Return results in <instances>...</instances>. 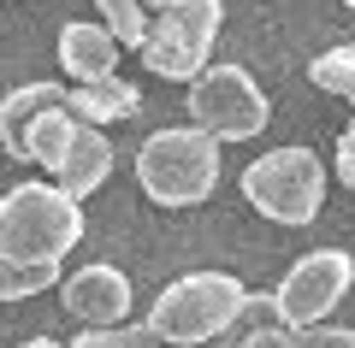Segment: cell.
Masks as SVG:
<instances>
[{
  "label": "cell",
  "instance_id": "cell-14",
  "mask_svg": "<svg viewBox=\"0 0 355 348\" xmlns=\"http://www.w3.org/2000/svg\"><path fill=\"white\" fill-rule=\"evenodd\" d=\"M48 284H60V266H24V260H12V254L0 248V301H24Z\"/></svg>",
  "mask_w": 355,
  "mask_h": 348
},
{
  "label": "cell",
  "instance_id": "cell-1",
  "mask_svg": "<svg viewBox=\"0 0 355 348\" xmlns=\"http://www.w3.org/2000/svg\"><path fill=\"white\" fill-rule=\"evenodd\" d=\"M83 237V207L60 183H18L0 195V248L24 266H60Z\"/></svg>",
  "mask_w": 355,
  "mask_h": 348
},
{
  "label": "cell",
  "instance_id": "cell-20",
  "mask_svg": "<svg viewBox=\"0 0 355 348\" xmlns=\"http://www.w3.org/2000/svg\"><path fill=\"white\" fill-rule=\"evenodd\" d=\"M18 348H60V342H48V336H36V342H18Z\"/></svg>",
  "mask_w": 355,
  "mask_h": 348
},
{
  "label": "cell",
  "instance_id": "cell-13",
  "mask_svg": "<svg viewBox=\"0 0 355 348\" xmlns=\"http://www.w3.org/2000/svg\"><path fill=\"white\" fill-rule=\"evenodd\" d=\"M237 348H355V331L349 324H266Z\"/></svg>",
  "mask_w": 355,
  "mask_h": 348
},
{
  "label": "cell",
  "instance_id": "cell-24",
  "mask_svg": "<svg viewBox=\"0 0 355 348\" xmlns=\"http://www.w3.org/2000/svg\"><path fill=\"white\" fill-rule=\"evenodd\" d=\"M202 348H214V342H202Z\"/></svg>",
  "mask_w": 355,
  "mask_h": 348
},
{
  "label": "cell",
  "instance_id": "cell-10",
  "mask_svg": "<svg viewBox=\"0 0 355 348\" xmlns=\"http://www.w3.org/2000/svg\"><path fill=\"white\" fill-rule=\"evenodd\" d=\"M119 42L107 24H65L60 30V65L71 71V83H95V77L119 71Z\"/></svg>",
  "mask_w": 355,
  "mask_h": 348
},
{
  "label": "cell",
  "instance_id": "cell-17",
  "mask_svg": "<svg viewBox=\"0 0 355 348\" xmlns=\"http://www.w3.org/2000/svg\"><path fill=\"white\" fill-rule=\"evenodd\" d=\"M71 348H166V342L148 331V324H125V331H113V324H95V331H83Z\"/></svg>",
  "mask_w": 355,
  "mask_h": 348
},
{
  "label": "cell",
  "instance_id": "cell-3",
  "mask_svg": "<svg viewBox=\"0 0 355 348\" xmlns=\"http://www.w3.org/2000/svg\"><path fill=\"white\" fill-rule=\"evenodd\" d=\"M137 183L160 207H196L219 189V142L196 125L154 130L137 148Z\"/></svg>",
  "mask_w": 355,
  "mask_h": 348
},
{
  "label": "cell",
  "instance_id": "cell-8",
  "mask_svg": "<svg viewBox=\"0 0 355 348\" xmlns=\"http://www.w3.org/2000/svg\"><path fill=\"white\" fill-rule=\"evenodd\" d=\"M60 301L71 319L83 324H125L130 313V277L119 266H77L71 277H60Z\"/></svg>",
  "mask_w": 355,
  "mask_h": 348
},
{
  "label": "cell",
  "instance_id": "cell-9",
  "mask_svg": "<svg viewBox=\"0 0 355 348\" xmlns=\"http://www.w3.org/2000/svg\"><path fill=\"white\" fill-rule=\"evenodd\" d=\"M53 183L65 189L71 201L95 195V189L107 183V172H113V142L101 136V125H89V118H71V130H65V148L53 154Z\"/></svg>",
  "mask_w": 355,
  "mask_h": 348
},
{
  "label": "cell",
  "instance_id": "cell-7",
  "mask_svg": "<svg viewBox=\"0 0 355 348\" xmlns=\"http://www.w3.org/2000/svg\"><path fill=\"white\" fill-rule=\"evenodd\" d=\"M349 284H355V260L343 248L302 254V260L284 272L279 295H272L279 301V324H320L343 295H349Z\"/></svg>",
  "mask_w": 355,
  "mask_h": 348
},
{
  "label": "cell",
  "instance_id": "cell-23",
  "mask_svg": "<svg viewBox=\"0 0 355 348\" xmlns=\"http://www.w3.org/2000/svg\"><path fill=\"white\" fill-rule=\"evenodd\" d=\"M343 6H349V12H355V0H343Z\"/></svg>",
  "mask_w": 355,
  "mask_h": 348
},
{
  "label": "cell",
  "instance_id": "cell-15",
  "mask_svg": "<svg viewBox=\"0 0 355 348\" xmlns=\"http://www.w3.org/2000/svg\"><path fill=\"white\" fill-rule=\"evenodd\" d=\"M308 77H314L326 95H343V100L355 107V42H343V48L320 53V59L308 65Z\"/></svg>",
  "mask_w": 355,
  "mask_h": 348
},
{
  "label": "cell",
  "instance_id": "cell-6",
  "mask_svg": "<svg viewBox=\"0 0 355 348\" xmlns=\"http://www.w3.org/2000/svg\"><path fill=\"white\" fill-rule=\"evenodd\" d=\"M190 118L196 130H207L214 142H249L266 130L272 107H266V89L254 83L243 65H202L190 77Z\"/></svg>",
  "mask_w": 355,
  "mask_h": 348
},
{
  "label": "cell",
  "instance_id": "cell-5",
  "mask_svg": "<svg viewBox=\"0 0 355 348\" xmlns=\"http://www.w3.org/2000/svg\"><path fill=\"white\" fill-rule=\"evenodd\" d=\"M219 24H225V6L219 0H172L148 18V36H142V65L154 77H172V83H190L207 59H214Z\"/></svg>",
  "mask_w": 355,
  "mask_h": 348
},
{
  "label": "cell",
  "instance_id": "cell-12",
  "mask_svg": "<svg viewBox=\"0 0 355 348\" xmlns=\"http://www.w3.org/2000/svg\"><path fill=\"white\" fill-rule=\"evenodd\" d=\"M65 100V83H24L12 89V95L0 100V148L12 154V160H24V130L36 125V112L60 107Z\"/></svg>",
  "mask_w": 355,
  "mask_h": 348
},
{
  "label": "cell",
  "instance_id": "cell-4",
  "mask_svg": "<svg viewBox=\"0 0 355 348\" xmlns=\"http://www.w3.org/2000/svg\"><path fill=\"white\" fill-rule=\"evenodd\" d=\"M243 201L254 212H266L272 224H314L326 207V165L314 148H272L261 160H249Z\"/></svg>",
  "mask_w": 355,
  "mask_h": 348
},
{
  "label": "cell",
  "instance_id": "cell-11",
  "mask_svg": "<svg viewBox=\"0 0 355 348\" xmlns=\"http://www.w3.org/2000/svg\"><path fill=\"white\" fill-rule=\"evenodd\" d=\"M65 107H71L77 118H89V125H119V118H137L142 112V95L125 77H95V83L65 89Z\"/></svg>",
  "mask_w": 355,
  "mask_h": 348
},
{
  "label": "cell",
  "instance_id": "cell-2",
  "mask_svg": "<svg viewBox=\"0 0 355 348\" xmlns=\"http://www.w3.org/2000/svg\"><path fill=\"white\" fill-rule=\"evenodd\" d=\"M243 295L249 289L237 284L231 272H184L178 284H166L148 307V331L160 336L166 348H202L214 336L231 331Z\"/></svg>",
  "mask_w": 355,
  "mask_h": 348
},
{
  "label": "cell",
  "instance_id": "cell-19",
  "mask_svg": "<svg viewBox=\"0 0 355 348\" xmlns=\"http://www.w3.org/2000/svg\"><path fill=\"white\" fill-rule=\"evenodd\" d=\"M338 177H343V183L355 189V142H349V136L338 142Z\"/></svg>",
  "mask_w": 355,
  "mask_h": 348
},
{
  "label": "cell",
  "instance_id": "cell-22",
  "mask_svg": "<svg viewBox=\"0 0 355 348\" xmlns=\"http://www.w3.org/2000/svg\"><path fill=\"white\" fill-rule=\"evenodd\" d=\"M343 136H349V142H355V118H349V130H343Z\"/></svg>",
  "mask_w": 355,
  "mask_h": 348
},
{
  "label": "cell",
  "instance_id": "cell-21",
  "mask_svg": "<svg viewBox=\"0 0 355 348\" xmlns=\"http://www.w3.org/2000/svg\"><path fill=\"white\" fill-rule=\"evenodd\" d=\"M142 6H154V12H160V6H172V0H142Z\"/></svg>",
  "mask_w": 355,
  "mask_h": 348
},
{
  "label": "cell",
  "instance_id": "cell-16",
  "mask_svg": "<svg viewBox=\"0 0 355 348\" xmlns=\"http://www.w3.org/2000/svg\"><path fill=\"white\" fill-rule=\"evenodd\" d=\"M95 6H101L119 48H142V36H148V6L142 0H95Z\"/></svg>",
  "mask_w": 355,
  "mask_h": 348
},
{
  "label": "cell",
  "instance_id": "cell-18",
  "mask_svg": "<svg viewBox=\"0 0 355 348\" xmlns=\"http://www.w3.org/2000/svg\"><path fill=\"white\" fill-rule=\"evenodd\" d=\"M266 324H279V301H272V295H243L237 319H231L237 342H243V336H254V331H266Z\"/></svg>",
  "mask_w": 355,
  "mask_h": 348
}]
</instances>
